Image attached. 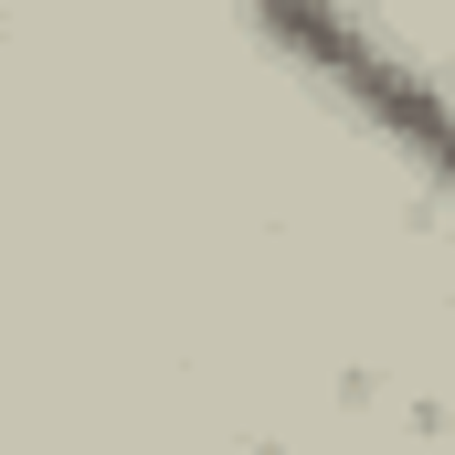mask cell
<instances>
[{"mask_svg": "<svg viewBox=\"0 0 455 455\" xmlns=\"http://www.w3.org/2000/svg\"><path fill=\"white\" fill-rule=\"evenodd\" d=\"M243 21L329 96V107H349L435 202L455 212V96L413 64V53H392L349 0H243Z\"/></svg>", "mask_w": 455, "mask_h": 455, "instance_id": "6da1fadb", "label": "cell"}]
</instances>
